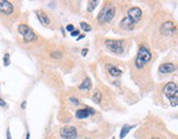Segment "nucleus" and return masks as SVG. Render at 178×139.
<instances>
[{
	"instance_id": "obj_1",
	"label": "nucleus",
	"mask_w": 178,
	"mask_h": 139,
	"mask_svg": "<svg viewBox=\"0 0 178 139\" xmlns=\"http://www.w3.org/2000/svg\"><path fill=\"white\" fill-rule=\"evenodd\" d=\"M163 93L166 97L169 99L170 105L173 107H176L178 105V87L177 84L174 82H169L165 85Z\"/></svg>"
},
{
	"instance_id": "obj_2",
	"label": "nucleus",
	"mask_w": 178,
	"mask_h": 139,
	"mask_svg": "<svg viewBox=\"0 0 178 139\" xmlns=\"http://www.w3.org/2000/svg\"><path fill=\"white\" fill-rule=\"evenodd\" d=\"M151 60H152V53H151V51L148 50L147 47L141 45L140 49H139V52H137V55H136V59H135L136 69H142V67H143L146 63H148Z\"/></svg>"
},
{
	"instance_id": "obj_3",
	"label": "nucleus",
	"mask_w": 178,
	"mask_h": 139,
	"mask_svg": "<svg viewBox=\"0 0 178 139\" xmlns=\"http://www.w3.org/2000/svg\"><path fill=\"white\" fill-rule=\"evenodd\" d=\"M116 15V8L114 6H112L111 3H107L98 15V21L100 23H104V22H110L111 20L114 18Z\"/></svg>"
},
{
	"instance_id": "obj_4",
	"label": "nucleus",
	"mask_w": 178,
	"mask_h": 139,
	"mask_svg": "<svg viewBox=\"0 0 178 139\" xmlns=\"http://www.w3.org/2000/svg\"><path fill=\"white\" fill-rule=\"evenodd\" d=\"M18 31H19V33L23 37V39H24V41L26 42H32V41H35V40L37 39L36 34L34 33V31L29 27V25H20L19 27H18Z\"/></svg>"
},
{
	"instance_id": "obj_5",
	"label": "nucleus",
	"mask_w": 178,
	"mask_h": 139,
	"mask_svg": "<svg viewBox=\"0 0 178 139\" xmlns=\"http://www.w3.org/2000/svg\"><path fill=\"white\" fill-rule=\"evenodd\" d=\"M104 43L106 47L116 54H121L124 50V42L122 40H106Z\"/></svg>"
},
{
	"instance_id": "obj_6",
	"label": "nucleus",
	"mask_w": 178,
	"mask_h": 139,
	"mask_svg": "<svg viewBox=\"0 0 178 139\" xmlns=\"http://www.w3.org/2000/svg\"><path fill=\"white\" fill-rule=\"evenodd\" d=\"M60 137L63 139H76V127H74V126H64L60 129Z\"/></svg>"
},
{
	"instance_id": "obj_7",
	"label": "nucleus",
	"mask_w": 178,
	"mask_h": 139,
	"mask_svg": "<svg viewBox=\"0 0 178 139\" xmlns=\"http://www.w3.org/2000/svg\"><path fill=\"white\" fill-rule=\"evenodd\" d=\"M127 17L134 25H136L141 20V18H142V10L140 8H137V7H132V8L129 9Z\"/></svg>"
},
{
	"instance_id": "obj_8",
	"label": "nucleus",
	"mask_w": 178,
	"mask_h": 139,
	"mask_svg": "<svg viewBox=\"0 0 178 139\" xmlns=\"http://www.w3.org/2000/svg\"><path fill=\"white\" fill-rule=\"evenodd\" d=\"M175 30H176V28H175V25L173 21H166L161 27V33L163 35H166V37L173 35L175 33Z\"/></svg>"
},
{
	"instance_id": "obj_9",
	"label": "nucleus",
	"mask_w": 178,
	"mask_h": 139,
	"mask_svg": "<svg viewBox=\"0 0 178 139\" xmlns=\"http://www.w3.org/2000/svg\"><path fill=\"white\" fill-rule=\"evenodd\" d=\"M0 12L3 15H11L13 12V5L7 0H0Z\"/></svg>"
},
{
	"instance_id": "obj_10",
	"label": "nucleus",
	"mask_w": 178,
	"mask_h": 139,
	"mask_svg": "<svg viewBox=\"0 0 178 139\" xmlns=\"http://www.w3.org/2000/svg\"><path fill=\"white\" fill-rule=\"evenodd\" d=\"M95 114V109L93 108H89V107H86L83 109H78L76 112V117L78 119H85L88 116Z\"/></svg>"
},
{
	"instance_id": "obj_11",
	"label": "nucleus",
	"mask_w": 178,
	"mask_h": 139,
	"mask_svg": "<svg viewBox=\"0 0 178 139\" xmlns=\"http://www.w3.org/2000/svg\"><path fill=\"white\" fill-rule=\"evenodd\" d=\"M176 65L175 64H173V63H164V64H162L160 66V72L161 73H173V72H175L176 71Z\"/></svg>"
},
{
	"instance_id": "obj_12",
	"label": "nucleus",
	"mask_w": 178,
	"mask_h": 139,
	"mask_svg": "<svg viewBox=\"0 0 178 139\" xmlns=\"http://www.w3.org/2000/svg\"><path fill=\"white\" fill-rule=\"evenodd\" d=\"M36 17H37V19L42 22L43 25H50V22H51L49 16H47L45 12H43V11H37V12H36Z\"/></svg>"
},
{
	"instance_id": "obj_13",
	"label": "nucleus",
	"mask_w": 178,
	"mask_h": 139,
	"mask_svg": "<svg viewBox=\"0 0 178 139\" xmlns=\"http://www.w3.org/2000/svg\"><path fill=\"white\" fill-rule=\"evenodd\" d=\"M134 25H134L127 17H125V18L121 21V27H122L124 30H129V31H130V30H132V29L134 28Z\"/></svg>"
},
{
	"instance_id": "obj_14",
	"label": "nucleus",
	"mask_w": 178,
	"mask_h": 139,
	"mask_svg": "<svg viewBox=\"0 0 178 139\" xmlns=\"http://www.w3.org/2000/svg\"><path fill=\"white\" fill-rule=\"evenodd\" d=\"M90 87H91V81H90L89 77H86L85 80L81 82V84L79 85V90H90Z\"/></svg>"
},
{
	"instance_id": "obj_15",
	"label": "nucleus",
	"mask_w": 178,
	"mask_h": 139,
	"mask_svg": "<svg viewBox=\"0 0 178 139\" xmlns=\"http://www.w3.org/2000/svg\"><path fill=\"white\" fill-rule=\"evenodd\" d=\"M132 128H134V126H130V125H124L122 128H121V131H120V138H124L129 134V131L131 130Z\"/></svg>"
},
{
	"instance_id": "obj_16",
	"label": "nucleus",
	"mask_w": 178,
	"mask_h": 139,
	"mask_svg": "<svg viewBox=\"0 0 178 139\" xmlns=\"http://www.w3.org/2000/svg\"><path fill=\"white\" fill-rule=\"evenodd\" d=\"M109 73L112 75V76H116V77H118L120 75H122V71L118 69V67H116V66H112L109 69Z\"/></svg>"
},
{
	"instance_id": "obj_17",
	"label": "nucleus",
	"mask_w": 178,
	"mask_h": 139,
	"mask_svg": "<svg viewBox=\"0 0 178 139\" xmlns=\"http://www.w3.org/2000/svg\"><path fill=\"white\" fill-rule=\"evenodd\" d=\"M99 3V1H97V0H95V1H89L88 2V7H87V10H88V12H93V10L96 9V7H97V5Z\"/></svg>"
},
{
	"instance_id": "obj_18",
	"label": "nucleus",
	"mask_w": 178,
	"mask_h": 139,
	"mask_svg": "<svg viewBox=\"0 0 178 139\" xmlns=\"http://www.w3.org/2000/svg\"><path fill=\"white\" fill-rule=\"evenodd\" d=\"M93 100L96 103V104H99L101 102V93L99 90H96L93 93Z\"/></svg>"
},
{
	"instance_id": "obj_19",
	"label": "nucleus",
	"mask_w": 178,
	"mask_h": 139,
	"mask_svg": "<svg viewBox=\"0 0 178 139\" xmlns=\"http://www.w3.org/2000/svg\"><path fill=\"white\" fill-rule=\"evenodd\" d=\"M80 28H81L83 31H86V32L91 31V27H90L89 25H87L86 22H80Z\"/></svg>"
},
{
	"instance_id": "obj_20",
	"label": "nucleus",
	"mask_w": 178,
	"mask_h": 139,
	"mask_svg": "<svg viewBox=\"0 0 178 139\" xmlns=\"http://www.w3.org/2000/svg\"><path fill=\"white\" fill-rule=\"evenodd\" d=\"M3 64H5V66H8L10 64V55H9V53H6L5 57H3Z\"/></svg>"
},
{
	"instance_id": "obj_21",
	"label": "nucleus",
	"mask_w": 178,
	"mask_h": 139,
	"mask_svg": "<svg viewBox=\"0 0 178 139\" xmlns=\"http://www.w3.org/2000/svg\"><path fill=\"white\" fill-rule=\"evenodd\" d=\"M69 102H70L73 105H75V106L79 105V100H78L76 97H70V98H69Z\"/></svg>"
},
{
	"instance_id": "obj_22",
	"label": "nucleus",
	"mask_w": 178,
	"mask_h": 139,
	"mask_svg": "<svg viewBox=\"0 0 178 139\" xmlns=\"http://www.w3.org/2000/svg\"><path fill=\"white\" fill-rule=\"evenodd\" d=\"M52 57H54V59H60L62 57V53L58 52V51H55V52L52 53Z\"/></svg>"
},
{
	"instance_id": "obj_23",
	"label": "nucleus",
	"mask_w": 178,
	"mask_h": 139,
	"mask_svg": "<svg viewBox=\"0 0 178 139\" xmlns=\"http://www.w3.org/2000/svg\"><path fill=\"white\" fill-rule=\"evenodd\" d=\"M66 30L69 31V32H73V31L75 30V28H74V25H68L67 27H66Z\"/></svg>"
},
{
	"instance_id": "obj_24",
	"label": "nucleus",
	"mask_w": 178,
	"mask_h": 139,
	"mask_svg": "<svg viewBox=\"0 0 178 139\" xmlns=\"http://www.w3.org/2000/svg\"><path fill=\"white\" fill-rule=\"evenodd\" d=\"M79 31H78V30H74V31H73V32L70 33V34H72V37H78V35H79Z\"/></svg>"
},
{
	"instance_id": "obj_25",
	"label": "nucleus",
	"mask_w": 178,
	"mask_h": 139,
	"mask_svg": "<svg viewBox=\"0 0 178 139\" xmlns=\"http://www.w3.org/2000/svg\"><path fill=\"white\" fill-rule=\"evenodd\" d=\"M87 53H88V50L87 49H84L83 51H81V55H83V57H85Z\"/></svg>"
},
{
	"instance_id": "obj_26",
	"label": "nucleus",
	"mask_w": 178,
	"mask_h": 139,
	"mask_svg": "<svg viewBox=\"0 0 178 139\" xmlns=\"http://www.w3.org/2000/svg\"><path fill=\"white\" fill-rule=\"evenodd\" d=\"M0 106H6V102L0 98Z\"/></svg>"
},
{
	"instance_id": "obj_27",
	"label": "nucleus",
	"mask_w": 178,
	"mask_h": 139,
	"mask_svg": "<svg viewBox=\"0 0 178 139\" xmlns=\"http://www.w3.org/2000/svg\"><path fill=\"white\" fill-rule=\"evenodd\" d=\"M7 139H11V135H10V129H7Z\"/></svg>"
},
{
	"instance_id": "obj_28",
	"label": "nucleus",
	"mask_w": 178,
	"mask_h": 139,
	"mask_svg": "<svg viewBox=\"0 0 178 139\" xmlns=\"http://www.w3.org/2000/svg\"><path fill=\"white\" fill-rule=\"evenodd\" d=\"M84 38H85V34H81V35H79V37L77 38V40L79 41V40H81V39H84Z\"/></svg>"
},
{
	"instance_id": "obj_29",
	"label": "nucleus",
	"mask_w": 178,
	"mask_h": 139,
	"mask_svg": "<svg viewBox=\"0 0 178 139\" xmlns=\"http://www.w3.org/2000/svg\"><path fill=\"white\" fill-rule=\"evenodd\" d=\"M21 107H22V108H24V107H26V102H23V103H22Z\"/></svg>"
},
{
	"instance_id": "obj_30",
	"label": "nucleus",
	"mask_w": 178,
	"mask_h": 139,
	"mask_svg": "<svg viewBox=\"0 0 178 139\" xmlns=\"http://www.w3.org/2000/svg\"><path fill=\"white\" fill-rule=\"evenodd\" d=\"M26 139H30V132H28V134H26Z\"/></svg>"
}]
</instances>
